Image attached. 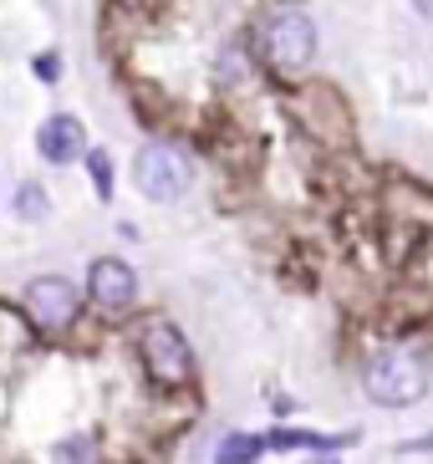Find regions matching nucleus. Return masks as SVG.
Returning a JSON list of instances; mask_svg holds the SVG:
<instances>
[{
	"label": "nucleus",
	"instance_id": "nucleus-1",
	"mask_svg": "<svg viewBox=\"0 0 433 464\" xmlns=\"http://www.w3.org/2000/svg\"><path fill=\"white\" fill-rule=\"evenodd\" d=\"M362 388L372 403H382V409H408V403H419L423 393H428V368H423L413 353H378L372 362H367L362 372Z\"/></svg>",
	"mask_w": 433,
	"mask_h": 464
},
{
	"label": "nucleus",
	"instance_id": "nucleus-2",
	"mask_svg": "<svg viewBox=\"0 0 433 464\" xmlns=\"http://www.w3.org/2000/svg\"><path fill=\"white\" fill-rule=\"evenodd\" d=\"M260 36H265V56H271L281 72H301L316 52V26H312V15H301V11L265 15Z\"/></svg>",
	"mask_w": 433,
	"mask_h": 464
},
{
	"label": "nucleus",
	"instance_id": "nucleus-3",
	"mask_svg": "<svg viewBox=\"0 0 433 464\" xmlns=\"http://www.w3.org/2000/svg\"><path fill=\"white\" fill-rule=\"evenodd\" d=\"M143 368L153 372V378L163 382V388H178V382H189L194 372V353H189V337L174 327V322H153L149 332H143Z\"/></svg>",
	"mask_w": 433,
	"mask_h": 464
},
{
	"label": "nucleus",
	"instance_id": "nucleus-4",
	"mask_svg": "<svg viewBox=\"0 0 433 464\" xmlns=\"http://www.w3.org/2000/svg\"><path fill=\"white\" fill-rule=\"evenodd\" d=\"M133 179H138V189H143V199L168 205V199H178L184 184H189V164H184V153L168 149V143H149V149L138 153Z\"/></svg>",
	"mask_w": 433,
	"mask_h": 464
},
{
	"label": "nucleus",
	"instance_id": "nucleus-5",
	"mask_svg": "<svg viewBox=\"0 0 433 464\" xmlns=\"http://www.w3.org/2000/svg\"><path fill=\"white\" fill-rule=\"evenodd\" d=\"M26 316L41 332H67L77 322V286L67 276H36L26 286Z\"/></svg>",
	"mask_w": 433,
	"mask_h": 464
},
{
	"label": "nucleus",
	"instance_id": "nucleus-6",
	"mask_svg": "<svg viewBox=\"0 0 433 464\" xmlns=\"http://www.w3.org/2000/svg\"><path fill=\"white\" fill-rule=\"evenodd\" d=\"M87 296H92L102 312H128V306H133V296H138L133 266H128V260H118V256L92 260V271H87Z\"/></svg>",
	"mask_w": 433,
	"mask_h": 464
},
{
	"label": "nucleus",
	"instance_id": "nucleus-7",
	"mask_svg": "<svg viewBox=\"0 0 433 464\" xmlns=\"http://www.w3.org/2000/svg\"><path fill=\"white\" fill-rule=\"evenodd\" d=\"M36 149H41V159H46V164L67 169V164H77L82 153H87V128H82V118H72V112H56V118H46V123H41Z\"/></svg>",
	"mask_w": 433,
	"mask_h": 464
},
{
	"label": "nucleus",
	"instance_id": "nucleus-8",
	"mask_svg": "<svg viewBox=\"0 0 433 464\" xmlns=\"http://www.w3.org/2000/svg\"><path fill=\"white\" fill-rule=\"evenodd\" d=\"M265 454V439L255 434H225L215 444V464H255Z\"/></svg>",
	"mask_w": 433,
	"mask_h": 464
},
{
	"label": "nucleus",
	"instance_id": "nucleus-9",
	"mask_svg": "<svg viewBox=\"0 0 433 464\" xmlns=\"http://www.w3.org/2000/svg\"><path fill=\"white\" fill-rule=\"evenodd\" d=\"M56 464H102V450L92 434H72L56 444Z\"/></svg>",
	"mask_w": 433,
	"mask_h": 464
},
{
	"label": "nucleus",
	"instance_id": "nucleus-10",
	"mask_svg": "<svg viewBox=\"0 0 433 464\" xmlns=\"http://www.w3.org/2000/svg\"><path fill=\"white\" fill-rule=\"evenodd\" d=\"M15 215L21 219H46V194H41V184H21V189H15Z\"/></svg>",
	"mask_w": 433,
	"mask_h": 464
},
{
	"label": "nucleus",
	"instance_id": "nucleus-11",
	"mask_svg": "<svg viewBox=\"0 0 433 464\" xmlns=\"http://www.w3.org/2000/svg\"><path fill=\"white\" fill-rule=\"evenodd\" d=\"M87 169H92V184H97V199H112V164L108 153H87Z\"/></svg>",
	"mask_w": 433,
	"mask_h": 464
},
{
	"label": "nucleus",
	"instance_id": "nucleus-12",
	"mask_svg": "<svg viewBox=\"0 0 433 464\" xmlns=\"http://www.w3.org/2000/svg\"><path fill=\"white\" fill-rule=\"evenodd\" d=\"M219 77H225V82H240L245 77V52L240 46H225V52H219Z\"/></svg>",
	"mask_w": 433,
	"mask_h": 464
},
{
	"label": "nucleus",
	"instance_id": "nucleus-13",
	"mask_svg": "<svg viewBox=\"0 0 433 464\" xmlns=\"http://www.w3.org/2000/svg\"><path fill=\"white\" fill-rule=\"evenodd\" d=\"M36 72L46 77V82H52V77H56V56H41V62H36Z\"/></svg>",
	"mask_w": 433,
	"mask_h": 464
},
{
	"label": "nucleus",
	"instance_id": "nucleus-14",
	"mask_svg": "<svg viewBox=\"0 0 433 464\" xmlns=\"http://www.w3.org/2000/svg\"><path fill=\"white\" fill-rule=\"evenodd\" d=\"M419 15H423V21H433V0H419Z\"/></svg>",
	"mask_w": 433,
	"mask_h": 464
}]
</instances>
